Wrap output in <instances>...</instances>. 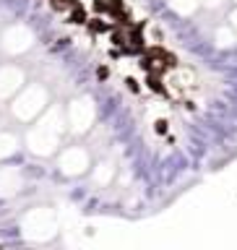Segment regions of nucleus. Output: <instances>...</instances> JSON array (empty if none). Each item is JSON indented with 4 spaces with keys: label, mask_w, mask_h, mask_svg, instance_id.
<instances>
[{
    "label": "nucleus",
    "mask_w": 237,
    "mask_h": 250,
    "mask_svg": "<svg viewBox=\"0 0 237 250\" xmlns=\"http://www.w3.org/2000/svg\"><path fill=\"white\" fill-rule=\"evenodd\" d=\"M125 89L133 91V94H138L141 91V81H138V78H133V76H128V78H125Z\"/></svg>",
    "instance_id": "20e7f679"
},
{
    "label": "nucleus",
    "mask_w": 237,
    "mask_h": 250,
    "mask_svg": "<svg viewBox=\"0 0 237 250\" xmlns=\"http://www.w3.org/2000/svg\"><path fill=\"white\" fill-rule=\"evenodd\" d=\"M146 89L149 91H154V94H162V97H164V94H167V86H164V81H162V76L159 73H146Z\"/></svg>",
    "instance_id": "f03ea898"
},
{
    "label": "nucleus",
    "mask_w": 237,
    "mask_h": 250,
    "mask_svg": "<svg viewBox=\"0 0 237 250\" xmlns=\"http://www.w3.org/2000/svg\"><path fill=\"white\" fill-rule=\"evenodd\" d=\"M97 78H99V81H107V78H109V68L107 65H99L97 68Z\"/></svg>",
    "instance_id": "423d86ee"
},
{
    "label": "nucleus",
    "mask_w": 237,
    "mask_h": 250,
    "mask_svg": "<svg viewBox=\"0 0 237 250\" xmlns=\"http://www.w3.org/2000/svg\"><path fill=\"white\" fill-rule=\"evenodd\" d=\"M86 19H89V11H86V8H84L81 3L70 5V11H68V21H70V23L81 26V23H86Z\"/></svg>",
    "instance_id": "7ed1b4c3"
},
{
    "label": "nucleus",
    "mask_w": 237,
    "mask_h": 250,
    "mask_svg": "<svg viewBox=\"0 0 237 250\" xmlns=\"http://www.w3.org/2000/svg\"><path fill=\"white\" fill-rule=\"evenodd\" d=\"M167 130H170V123L164 120V117L154 123V133H159V136H167Z\"/></svg>",
    "instance_id": "39448f33"
},
{
    "label": "nucleus",
    "mask_w": 237,
    "mask_h": 250,
    "mask_svg": "<svg viewBox=\"0 0 237 250\" xmlns=\"http://www.w3.org/2000/svg\"><path fill=\"white\" fill-rule=\"evenodd\" d=\"M86 29H89V34H109V29H112V21H107V16H89L84 23Z\"/></svg>",
    "instance_id": "f257e3e1"
}]
</instances>
